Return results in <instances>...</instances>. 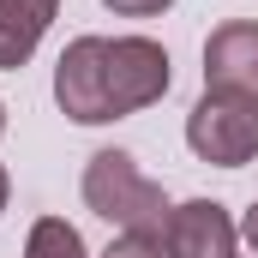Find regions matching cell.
<instances>
[{
	"label": "cell",
	"mask_w": 258,
	"mask_h": 258,
	"mask_svg": "<svg viewBox=\"0 0 258 258\" xmlns=\"http://www.w3.org/2000/svg\"><path fill=\"white\" fill-rule=\"evenodd\" d=\"M204 90L258 102V18H234V24L210 30V42H204Z\"/></svg>",
	"instance_id": "obj_5"
},
{
	"label": "cell",
	"mask_w": 258,
	"mask_h": 258,
	"mask_svg": "<svg viewBox=\"0 0 258 258\" xmlns=\"http://www.w3.org/2000/svg\"><path fill=\"white\" fill-rule=\"evenodd\" d=\"M240 240H246V246H252V252H258V198H252V210L240 216Z\"/></svg>",
	"instance_id": "obj_11"
},
{
	"label": "cell",
	"mask_w": 258,
	"mask_h": 258,
	"mask_svg": "<svg viewBox=\"0 0 258 258\" xmlns=\"http://www.w3.org/2000/svg\"><path fill=\"white\" fill-rule=\"evenodd\" d=\"M0 132H6V102H0Z\"/></svg>",
	"instance_id": "obj_13"
},
{
	"label": "cell",
	"mask_w": 258,
	"mask_h": 258,
	"mask_svg": "<svg viewBox=\"0 0 258 258\" xmlns=\"http://www.w3.org/2000/svg\"><path fill=\"white\" fill-rule=\"evenodd\" d=\"M54 12H60V0H0V72H18L36 54Z\"/></svg>",
	"instance_id": "obj_7"
},
{
	"label": "cell",
	"mask_w": 258,
	"mask_h": 258,
	"mask_svg": "<svg viewBox=\"0 0 258 258\" xmlns=\"http://www.w3.org/2000/svg\"><path fill=\"white\" fill-rule=\"evenodd\" d=\"M108 12H120V18H156V12H168L174 0H102Z\"/></svg>",
	"instance_id": "obj_10"
},
{
	"label": "cell",
	"mask_w": 258,
	"mask_h": 258,
	"mask_svg": "<svg viewBox=\"0 0 258 258\" xmlns=\"http://www.w3.org/2000/svg\"><path fill=\"white\" fill-rule=\"evenodd\" d=\"M102 72H108V108H114V120H126V114H138V108H150V102L168 96V48L150 42V36H108Z\"/></svg>",
	"instance_id": "obj_3"
},
{
	"label": "cell",
	"mask_w": 258,
	"mask_h": 258,
	"mask_svg": "<svg viewBox=\"0 0 258 258\" xmlns=\"http://www.w3.org/2000/svg\"><path fill=\"white\" fill-rule=\"evenodd\" d=\"M84 204L102 222H114L120 234H162V222H168L162 186L132 162L126 150H96L84 162Z\"/></svg>",
	"instance_id": "obj_1"
},
{
	"label": "cell",
	"mask_w": 258,
	"mask_h": 258,
	"mask_svg": "<svg viewBox=\"0 0 258 258\" xmlns=\"http://www.w3.org/2000/svg\"><path fill=\"white\" fill-rule=\"evenodd\" d=\"M102 54H108V36H72V42L60 48V60H54V102H60L66 120H78V126L114 120Z\"/></svg>",
	"instance_id": "obj_4"
},
{
	"label": "cell",
	"mask_w": 258,
	"mask_h": 258,
	"mask_svg": "<svg viewBox=\"0 0 258 258\" xmlns=\"http://www.w3.org/2000/svg\"><path fill=\"white\" fill-rule=\"evenodd\" d=\"M6 198H12V180H6V168H0V210H6Z\"/></svg>",
	"instance_id": "obj_12"
},
{
	"label": "cell",
	"mask_w": 258,
	"mask_h": 258,
	"mask_svg": "<svg viewBox=\"0 0 258 258\" xmlns=\"http://www.w3.org/2000/svg\"><path fill=\"white\" fill-rule=\"evenodd\" d=\"M24 258H84V234L66 216H42V222H30Z\"/></svg>",
	"instance_id": "obj_8"
},
{
	"label": "cell",
	"mask_w": 258,
	"mask_h": 258,
	"mask_svg": "<svg viewBox=\"0 0 258 258\" xmlns=\"http://www.w3.org/2000/svg\"><path fill=\"white\" fill-rule=\"evenodd\" d=\"M162 246H168V258H240L234 252L240 228L216 198H186V204H168Z\"/></svg>",
	"instance_id": "obj_6"
},
{
	"label": "cell",
	"mask_w": 258,
	"mask_h": 258,
	"mask_svg": "<svg viewBox=\"0 0 258 258\" xmlns=\"http://www.w3.org/2000/svg\"><path fill=\"white\" fill-rule=\"evenodd\" d=\"M186 150L210 168H246L258 156V102L204 90L186 114Z\"/></svg>",
	"instance_id": "obj_2"
},
{
	"label": "cell",
	"mask_w": 258,
	"mask_h": 258,
	"mask_svg": "<svg viewBox=\"0 0 258 258\" xmlns=\"http://www.w3.org/2000/svg\"><path fill=\"white\" fill-rule=\"evenodd\" d=\"M102 258H168V246H162V234H120V240H108Z\"/></svg>",
	"instance_id": "obj_9"
}]
</instances>
